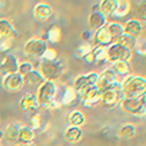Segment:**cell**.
<instances>
[{
  "instance_id": "cell-1",
  "label": "cell",
  "mask_w": 146,
  "mask_h": 146,
  "mask_svg": "<svg viewBox=\"0 0 146 146\" xmlns=\"http://www.w3.org/2000/svg\"><path fill=\"white\" fill-rule=\"evenodd\" d=\"M123 99H141L146 94V78L140 76H128L121 82Z\"/></svg>"
},
{
  "instance_id": "cell-2",
  "label": "cell",
  "mask_w": 146,
  "mask_h": 146,
  "mask_svg": "<svg viewBox=\"0 0 146 146\" xmlns=\"http://www.w3.org/2000/svg\"><path fill=\"white\" fill-rule=\"evenodd\" d=\"M123 100L121 82H116L108 88L100 91V105L105 108H115Z\"/></svg>"
},
{
  "instance_id": "cell-3",
  "label": "cell",
  "mask_w": 146,
  "mask_h": 146,
  "mask_svg": "<svg viewBox=\"0 0 146 146\" xmlns=\"http://www.w3.org/2000/svg\"><path fill=\"white\" fill-rule=\"evenodd\" d=\"M65 61L58 57L55 61H43L40 60L39 72L45 80L55 82L65 72Z\"/></svg>"
},
{
  "instance_id": "cell-4",
  "label": "cell",
  "mask_w": 146,
  "mask_h": 146,
  "mask_svg": "<svg viewBox=\"0 0 146 146\" xmlns=\"http://www.w3.org/2000/svg\"><path fill=\"white\" fill-rule=\"evenodd\" d=\"M57 94V86L55 82L45 80L36 90V99H38L39 106L44 108H49V106L55 101Z\"/></svg>"
},
{
  "instance_id": "cell-5",
  "label": "cell",
  "mask_w": 146,
  "mask_h": 146,
  "mask_svg": "<svg viewBox=\"0 0 146 146\" xmlns=\"http://www.w3.org/2000/svg\"><path fill=\"white\" fill-rule=\"evenodd\" d=\"M99 73L96 72H89L86 74H79L76 77L74 82H73V89L77 93L78 96H82L85 91L94 88L96 85Z\"/></svg>"
},
{
  "instance_id": "cell-6",
  "label": "cell",
  "mask_w": 146,
  "mask_h": 146,
  "mask_svg": "<svg viewBox=\"0 0 146 146\" xmlns=\"http://www.w3.org/2000/svg\"><path fill=\"white\" fill-rule=\"evenodd\" d=\"M49 49L46 40L40 38H32L27 40L23 46V54L32 58H42L45 51Z\"/></svg>"
},
{
  "instance_id": "cell-7",
  "label": "cell",
  "mask_w": 146,
  "mask_h": 146,
  "mask_svg": "<svg viewBox=\"0 0 146 146\" xmlns=\"http://www.w3.org/2000/svg\"><path fill=\"white\" fill-rule=\"evenodd\" d=\"M133 51H129L124 48H122L121 45L113 43L108 45L106 48V61L110 63H115L117 61H130L131 54Z\"/></svg>"
},
{
  "instance_id": "cell-8",
  "label": "cell",
  "mask_w": 146,
  "mask_h": 146,
  "mask_svg": "<svg viewBox=\"0 0 146 146\" xmlns=\"http://www.w3.org/2000/svg\"><path fill=\"white\" fill-rule=\"evenodd\" d=\"M119 105L123 112H125L129 116H135V117L144 116L146 110L141 99H123Z\"/></svg>"
},
{
  "instance_id": "cell-9",
  "label": "cell",
  "mask_w": 146,
  "mask_h": 146,
  "mask_svg": "<svg viewBox=\"0 0 146 146\" xmlns=\"http://www.w3.org/2000/svg\"><path fill=\"white\" fill-rule=\"evenodd\" d=\"M1 84L3 88L9 93H17L25 86L23 77L20 76L18 73H12V74L3 77Z\"/></svg>"
},
{
  "instance_id": "cell-10",
  "label": "cell",
  "mask_w": 146,
  "mask_h": 146,
  "mask_svg": "<svg viewBox=\"0 0 146 146\" xmlns=\"http://www.w3.org/2000/svg\"><path fill=\"white\" fill-rule=\"evenodd\" d=\"M39 102L36 99V95L33 93H26L20 99V108L25 113L28 115H35L39 110Z\"/></svg>"
},
{
  "instance_id": "cell-11",
  "label": "cell",
  "mask_w": 146,
  "mask_h": 146,
  "mask_svg": "<svg viewBox=\"0 0 146 146\" xmlns=\"http://www.w3.org/2000/svg\"><path fill=\"white\" fill-rule=\"evenodd\" d=\"M18 65H20V62H18L15 55L12 54L5 55L1 62H0V76L5 77L9 74H12V73H17Z\"/></svg>"
},
{
  "instance_id": "cell-12",
  "label": "cell",
  "mask_w": 146,
  "mask_h": 146,
  "mask_svg": "<svg viewBox=\"0 0 146 146\" xmlns=\"http://www.w3.org/2000/svg\"><path fill=\"white\" fill-rule=\"evenodd\" d=\"M117 82V76L115 74V72L112 71V68H105V70L99 73L98 82H96V88L101 91L104 89L108 88L110 85H112L113 83Z\"/></svg>"
},
{
  "instance_id": "cell-13",
  "label": "cell",
  "mask_w": 146,
  "mask_h": 146,
  "mask_svg": "<svg viewBox=\"0 0 146 146\" xmlns=\"http://www.w3.org/2000/svg\"><path fill=\"white\" fill-rule=\"evenodd\" d=\"M83 60L88 65H100L106 61V46H94Z\"/></svg>"
},
{
  "instance_id": "cell-14",
  "label": "cell",
  "mask_w": 146,
  "mask_h": 146,
  "mask_svg": "<svg viewBox=\"0 0 146 146\" xmlns=\"http://www.w3.org/2000/svg\"><path fill=\"white\" fill-rule=\"evenodd\" d=\"M123 33L124 35H128L133 39H138L143 33V25L141 22L134 20H128L124 25H123Z\"/></svg>"
},
{
  "instance_id": "cell-15",
  "label": "cell",
  "mask_w": 146,
  "mask_h": 146,
  "mask_svg": "<svg viewBox=\"0 0 146 146\" xmlns=\"http://www.w3.org/2000/svg\"><path fill=\"white\" fill-rule=\"evenodd\" d=\"M52 7L46 3H38L33 7V17L36 21L43 22L52 16Z\"/></svg>"
},
{
  "instance_id": "cell-16",
  "label": "cell",
  "mask_w": 146,
  "mask_h": 146,
  "mask_svg": "<svg viewBox=\"0 0 146 146\" xmlns=\"http://www.w3.org/2000/svg\"><path fill=\"white\" fill-rule=\"evenodd\" d=\"M80 99H82V102H83V106L89 108L95 107L96 105L100 104V90L96 86H94V88L89 89L88 91H85L80 96Z\"/></svg>"
},
{
  "instance_id": "cell-17",
  "label": "cell",
  "mask_w": 146,
  "mask_h": 146,
  "mask_svg": "<svg viewBox=\"0 0 146 146\" xmlns=\"http://www.w3.org/2000/svg\"><path fill=\"white\" fill-rule=\"evenodd\" d=\"M88 25L91 29L99 31L106 27L107 25V18L105 17L100 11H91L88 17Z\"/></svg>"
},
{
  "instance_id": "cell-18",
  "label": "cell",
  "mask_w": 146,
  "mask_h": 146,
  "mask_svg": "<svg viewBox=\"0 0 146 146\" xmlns=\"http://www.w3.org/2000/svg\"><path fill=\"white\" fill-rule=\"evenodd\" d=\"M112 44V39L110 36L108 32L106 29V27L95 31V33L93 34V45L94 46H108Z\"/></svg>"
},
{
  "instance_id": "cell-19",
  "label": "cell",
  "mask_w": 146,
  "mask_h": 146,
  "mask_svg": "<svg viewBox=\"0 0 146 146\" xmlns=\"http://www.w3.org/2000/svg\"><path fill=\"white\" fill-rule=\"evenodd\" d=\"M35 140V131L29 125H21L18 131V144L23 145H32Z\"/></svg>"
},
{
  "instance_id": "cell-20",
  "label": "cell",
  "mask_w": 146,
  "mask_h": 146,
  "mask_svg": "<svg viewBox=\"0 0 146 146\" xmlns=\"http://www.w3.org/2000/svg\"><path fill=\"white\" fill-rule=\"evenodd\" d=\"M17 36V32L13 28L11 22L6 18H0V38H12Z\"/></svg>"
},
{
  "instance_id": "cell-21",
  "label": "cell",
  "mask_w": 146,
  "mask_h": 146,
  "mask_svg": "<svg viewBox=\"0 0 146 146\" xmlns=\"http://www.w3.org/2000/svg\"><path fill=\"white\" fill-rule=\"evenodd\" d=\"M63 138H65L66 141L71 144H74V143H78L80 141V139L83 138V130L78 127H67L65 133H63Z\"/></svg>"
},
{
  "instance_id": "cell-22",
  "label": "cell",
  "mask_w": 146,
  "mask_h": 146,
  "mask_svg": "<svg viewBox=\"0 0 146 146\" xmlns=\"http://www.w3.org/2000/svg\"><path fill=\"white\" fill-rule=\"evenodd\" d=\"M45 82V79L43 78V76L40 74L39 71L33 70L32 72H29L28 74H26L23 77V83L25 85H29V86H36L39 88L40 85Z\"/></svg>"
},
{
  "instance_id": "cell-23",
  "label": "cell",
  "mask_w": 146,
  "mask_h": 146,
  "mask_svg": "<svg viewBox=\"0 0 146 146\" xmlns=\"http://www.w3.org/2000/svg\"><path fill=\"white\" fill-rule=\"evenodd\" d=\"M18 131H20V127H18L15 122L9 123V124L5 127V130L3 131L4 139H5L7 143H17Z\"/></svg>"
},
{
  "instance_id": "cell-24",
  "label": "cell",
  "mask_w": 146,
  "mask_h": 146,
  "mask_svg": "<svg viewBox=\"0 0 146 146\" xmlns=\"http://www.w3.org/2000/svg\"><path fill=\"white\" fill-rule=\"evenodd\" d=\"M98 5H99V11L107 18L110 16L115 15L116 7H117V0H102Z\"/></svg>"
},
{
  "instance_id": "cell-25",
  "label": "cell",
  "mask_w": 146,
  "mask_h": 146,
  "mask_svg": "<svg viewBox=\"0 0 146 146\" xmlns=\"http://www.w3.org/2000/svg\"><path fill=\"white\" fill-rule=\"evenodd\" d=\"M77 100H78V95L73 89V86H66L60 101L61 106H72V105L77 104Z\"/></svg>"
},
{
  "instance_id": "cell-26",
  "label": "cell",
  "mask_w": 146,
  "mask_h": 146,
  "mask_svg": "<svg viewBox=\"0 0 146 146\" xmlns=\"http://www.w3.org/2000/svg\"><path fill=\"white\" fill-rule=\"evenodd\" d=\"M106 29L112 39V44L116 43L117 40L124 34L123 33V25L118 23V22H108L106 25Z\"/></svg>"
},
{
  "instance_id": "cell-27",
  "label": "cell",
  "mask_w": 146,
  "mask_h": 146,
  "mask_svg": "<svg viewBox=\"0 0 146 146\" xmlns=\"http://www.w3.org/2000/svg\"><path fill=\"white\" fill-rule=\"evenodd\" d=\"M112 71L115 72L116 76H121L124 78L131 74V67L128 61H117L112 63Z\"/></svg>"
},
{
  "instance_id": "cell-28",
  "label": "cell",
  "mask_w": 146,
  "mask_h": 146,
  "mask_svg": "<svg viewBox=\"0 0 146 146\" xmlns=\"http://www.w3.org/2000/svg\"><path fill=\"white\" fill-rule=\"evenodd\" d=\"M136 135V128L134 124L127 123L118 129V136L123 140H131Z\"/></svg>"
},
{
  "instance_id": "cell-29",
  "label": "cell",
  "mask_w": 146,
  "mask_h": 146,
  "mask_svg": "<svg viewBox=\"0 0 146 146\" xmlns=\"http://www.w3.org/2000/svg\"><path fill=\"white\" fill-rule=\"evenodd\" d=\"M62 38V31L57 25H52L50 28L46 31V43L56 44L61 40Z\"/></svg>"
},
{
  "instance_id": "cell-30",
  "label": "cell",
  "mask_w": 146,
  "mask_h": 146,
  "mask_svg": "<svg viewBox=\"0 0 146 146\" xmlns=\"http://www.w3.org/2000/svg\"><path fill=\"white\" fill-rule=\"evenodd\" d=\"M133 12L134 20L139 21V22H144L146 21V1H139L131 9Z\"/></svg>"
},
{
  "instance_id": "cell-31",
  "label": "cell",
  "mask_w": 146,
  "mask_h": 146,
  "mask_svg": "<svg viewBox=\"0 0 146 146\" xmlns=\"http://www.w3.org/2000/svg\"><path fill=\"white\" fill-rule=\"evenodd\" d=\"M68 123L72 127H78L80 128L85 123V116L83 112H80L79 110H74L68 115Z\"/></svg>"
},
{
  "instance_id": "cell-32",
  "label": "cell",
  "mask_w": 146,
  "mask_h": 146,
  "mask_svg": "<svg viewBox=\"0 0 146 146\" xmlns=\"http://www.w3.org/2000/svg\"><path fill=\"white\" fill-rule=\"evenodd\" d=\"M131 11V5L130 1L128 0H117V7L115 11V15L117 17H124Z\"/></svg>"
},
{
  "instance_id": "cell-33",
  "label": "cell",
  "mask_w": 146,
  "mask_h": 146,
  "mask_svg": "<svg viewBox=\"0 0 146 146\" xmlns=\"http://www.w3.org/2000/svg\"><path fill=\"white\" fill-rule=\"evenodd\" d=\"M94 48V45L93 44H90V43H83V44H80L79 46H77L76 50H74V56L77 58H80V60H83V58L88 55L90 51H91V49Z\"/></svg>"
},
{
  "instance_id": "cell-34",
  "label": "cell",
  "mask_w": 146,
  "mask_h": 146,
  "mask_svg": "<svg viewBox=\"0 0 146 146\" xmlns=\"http://www.w3.org/2000/svg\"><path fill=\"white\" fill-rule=\"evenodd\" d=\"M116 44L121 45L122 48H124V49H127V50H129V51H133L134 48H135V39H133V38H130V36H128V35H124V34H123L121 38L116 42Z\"/></svg>"
},
{
  "instance_id": "cell-35",
  "label": "cell",
  "mask_w": 146,
  "mask_h": 146,
  "mask_svg": "<svg viewBox=\"0 0 146 146\" xmlns=\"http://www.w3.org/2000/svg\"><path fill=\"white\" fill-rule=\"evenodd\" d=\"M134 50L140 55H146V34H143L135 39V48Z\"/></svg>"
},
{
  "instance_id": "cell-36",
  "label": "cell",
  "mask_w": 146,
  "mask_h": 146,
  "mask_svg": "<svg viewBox=\"0 0 146 146\" xmlns=\"http://www.w3.org/2000/svg\"><path fill=\"white\" fill-rule=\"evenodd\" d=\"M34 70L33 67V63L29 62V61H23V62H20V65H18V71L17 73L22 77H25L26 74H28L29 72H32Z\"/></svg>"
},
{
  "instance_id": "cell-37",
  "label": "cell",
  "mask_w": 146,
  "mask_h": 146,
  "mask_svg": "<svg viewBox=\"0 0 146 146\" xmlns=\"http://www.w3.org/2000/svg\"><path fill=\"white\" fill-rule=\"evenodd\" d=\"M43 125V118H42V115L40 113H35V115H32L31 117V128L33 129L34 131L40 129Z\"/></svg>"
},
{
  "instance_id": "cell-38",
  "label": "cell",
  "mask_w": 146,
  "mask_h": 146,
  "mask_svg": "<svg viewBox=\"0 0 146 146\" xmlns=\"http://www.w3.org/2000/svg\"><path fill=\"white\" fill-rule=\"evenodd\" d=\"M57 58H58L57 51L55 49L49 48L46 51H45V54L43 55V57L40 58V60H43V61H55V60H57Z\"/></svg>"
},
{
  "instance_id": "cell-39",
  "label": "cell",
  "mask_w": 146,
  "mask_h": 146,
  "mask_svg": "<svg viewBox=\"0 0 146 146\" xmlns=\"http://www.w3.org/2000/svg\"><path fill=\"white\" fill-rule=\"evenodd\" d=\"M13 39L12 38H0V51L7 52L12 48Z\"/></svg>"
},
{
  "instance_id": "cell-40",
  "label": "cell",
  "mask_w": 146,
  "mask_h": 146,
  "mask_svg": "<svg viewBox=\"0 0 146 146\" xmlns=\"http://www.w3.org/2000/svg\"><path fill=\"white\" fill-rule=\"evenodd\" d=\"M80 38L83 39L85 43H89V39H93V35L90 34V32L86 31V32H84V33H82V36H80Z\"/></svg>"
},
{
  "instance_id": "cell-41",
  "label": "cell",
  "mask_w": 146,
  "mask_h": 146,
  "mask_svg": "<svg viewBox=\"0 0 146 146\" xmlns=\"http://www.w3.org/2000/svg\"><path fill=\"white\" fill-rule=\"evenodd\" d=\"M141 101H143V104H144V106L146 107V94L144 95L143 98H141Z\"/></svg>"
},
{
  "instance_id": "cell-42",
  "label": "cell",
  "mask_w": 146,
  "mask_h": 146,
  "mask_svg": "<svg viewBox=\"0 0 146 146\" xmlns=\"http://www.w3.org/2000/svg\"><path fill=\"white\" fill-rule=\"evenodd\" d=\"M4 139V134H3V130H0V141Z\"/></svg>"
},
{
  "instance_id": "cell-43",
  "label": "cell",
  "mask_w": 146,
  "mask_h": 146,
  "mask_svg": "<svg viewBox=\"0 0 146 146\" xmlns=\"http://www.w3.org/2000/svg\"><path fill=\"white\" fill-rule=\"evenodd\" d=\"M16 146H32V145H23V144H18V143H17Z\"/></svg>"
},
{
  "instance_id": "cell-44",
  "label": "cell",
  "mask_w": 146,
  "mask_h": 146,
  "mask_svg": "<svg viewBox=\"0 0 146 146\" xmlns=\"http://www.w3.org/2000/svg\"><path fill=\"white\" fill-rule=\"evenodd\" d=\"M144 117H145V119H146V110H145V113H144Z\"/></svg>"
}]
</instances>
